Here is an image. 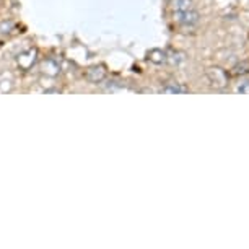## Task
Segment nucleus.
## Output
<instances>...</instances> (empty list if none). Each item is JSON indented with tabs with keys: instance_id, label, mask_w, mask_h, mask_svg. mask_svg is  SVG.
<instances>
[{
	"instance_id": "1",
	"label": "nucleus",
	"mask_w": 249,
	"mask_h": 249,
	"mask_svg": "<svg viewBox=\"0 0 249 249\" xmlns=\"http://www.w3.org/2000/svg\"><path fill=\"white\" fill-rule=\"evenodd\" d=\"M207 78H209L210 85L215 88H225L228 85V73L220 67H212L207 70Z\"/></svg>"
},
{
	"instance_id": "2",
	"label": "nucleus",
	"mask_w": 249,
	"mask_h": 249,
	"mask_svg": "<svg viewBox=\"0 0 249 249\" xmlns=\"http://www.w3.org/2000/svg\"><path fill=\"white\" fill-rule=\"evenodd\" d=\"M106 75H107V72H106L105 65H91V67H88V69H87L85 78H87L90 83H95V85H98V83L105 82Z\"/></svg>"
},
{
	"instance_id": "3",
	"label": "nucleus",
	"mask_w": 249,
	"mask_h": 249,
	"mask_svg": "<svg viewBox=\"0 0 249 249\" xmlns=\"http://www.w3.org/2000/svg\"><path fill=\"white\" fill-rule=\"evenodd\" d=\"M175 18H176V21L182 26H194L199 23L200 17L194 8H191V10H186V12H176Z\"/></svg>"
},
{
	"instance_id": "4",
	"label": "nucleus",
	"mask_w": 249,
	"mask_h": 249,
	"mask_svg": "<svg viewBox=\"0 0 249 249\" xmlns=\"http://www.w3.org/2000/svg\"><path fill=\"white\" fill-rule=\"evenodd\" d=\"M148 60L152 64H157V65H161L168 60V54L164 53L161 49H152L148 53Z\"/></svg>"
},
{
	"instance_id": "5",
	"label": "nucleus",
	"mask_w": 249,
	"mask_h": 249,
	"mask_svg": "<svg viewBox=\"0 0 249 249\" xmlns=\"http://www.w3.org/2000/svg\"><path fill=\"white\" fill-rule=\"evenodd\" d=\"M171 5L175 12H186V10H191L194 2H192V0H173Z\"/></svg>"
},
{
	"instance_id": "6",
	"label": "nucleus",
	"mask_w": 249,
	"mask_h": 249,
	"mask_svg": "<svg viewBox=\"0 0 249 249\" xmlns=\"http://www.w3.org/2000/svg\"><path fill=\"white\" fill-rule=\"evenodd\" d=\"M189 88L181 85V83H170L168 87L163 88V93H173V95H179V93H187Z\"/></svg>"
},
{
	"instance_id": "7",
	"label": "nucleus",
	"mask_w": 249,
	"mask_h": 249,
	"mask_svg": "<svg viewBox=\"0 0 249 249\" xmlns=\"http://www.w3.org/2000/svg\"><path fill=\"white\" fill-rule=\"evenodd\" d=\"M238 93H243V95H249V82H243L241 85L236 88Z\"/></svg>"
}]
</instances>
